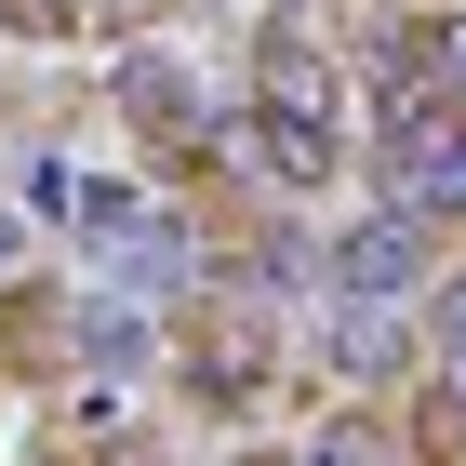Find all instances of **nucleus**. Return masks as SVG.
<instances>
[{
	"label": "nucleus",
	"mask_w": 466,
	"mask_h": 466,
	"mask_svg": "<svg viewBox=\"0 0 466 466\" xmlns=\"http://www.w3.org/2000/svg\"><path fill=\"white\" fill-rule=\"evenodd\" d=\"M413 267H427L413 214H373V227H360L347 253H333V280H347V293H373V307H387V293H413Z\"/></svg>",
	"instance_id": "obj_1"
},
{
	"label": "nucleus",
	"mask_w": 466,
	"mask_h": 466,
	"mask_svg": "<svg viewBox=\"0 0 466 466\" xmlns=\"http://www.w3.org/2000/svg\"><path fill=\"white\" fill-rule=\"evenodd\" d=\"M400 200L466 214V120H413V134H400Z\"/></svg>",
	"instance_id": "obj_2"
},
{
	"label": "nucleus",
	"mask_w": 466,
	"mask_h": 466,
	"mask_svg": "<svg viewBox=\"0 0 466 466\" xmlns=\"http://www.w3.org/2000/svg\"><path fill=\"white\" fill-rule=\"evenodd\" d=\"M413 67H427L440 94H466V27H440V40H413Z\"/></svg>",
	"instance_id": "obj_3"
},
{
	"label": "nucleus",
	"mask_w": 466,
	"mask_h": 466,
	"mask_svg": "<svg viewBox=\"0 0 466 466\" xmlns=\"http://www.w3.org/2000/svg\"><path fill=\"white\" fill-rule=\"evenodd\" d=\"M0 253H14V214H0Z\"/></svg>",
	"instance_id": "obj_4"
}]
</instances>
